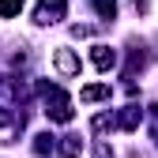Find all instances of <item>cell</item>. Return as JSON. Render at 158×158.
<instances>
[{"label":"cell","instance_id":"obj_3","mask_svg":"<svg viewBox=\"0 0 158 158\" xmlns=\"http://www.w3.org/2000/svg\"><path fill=\"white\" fill-rule=\"evenodd\" d=\"M94 64L102 68V72H109V68L117 64V53H113V49H106V45H98V49H94Z\"/></svg>","mask_w":158,"mask_h":158},{"label":"cell","instance_id":"obj_6","mask_svg":"<svg viewBox=\"0 0 158 158\" xmlns=\"http://www.w3.org/2000/svg\"><path fill=\"white\" fill-rule=\"evenodd\" d=\"M83 98H87V102H98V98H109V87H87V90H83Z\"/></svg>","mask_w":158,"mask_h":158},{"label":"cell","instance_id":"obj_7","mask_svg":"<svg viewBox=\"0 0 158 158\" xmlns=\"http://www.w3.org/2000/svg\"><path fill=\"white\" fill-rule=\"evenodd\" d=\"M64 158H79V139H75V135L64 139Z\"/></svg>","mask_w":158,"mask_h":158},{"label":"cell","instance_id":"obj_1","mask_svg":"<svg viewBox=\"0 0 158 158\" xmlns=\"http://www.w3.org/2000/svg\"><path fill=\"white\" fill-rule=\"evenodd\" d=\"M64 15V0H42V4H38V11H34V19L38 23H56V19Z\"/></svg>","mask_w":158,"mask_h":158},{"label":"cell","instance_id":"obj_2","mask_svg":"<svg viewBox=\"0 0 158 158\" xmlns=\"http://www.w3.org/2000/svg\"><path fill=\"white\" fill-rule=\"evenodd\" d=\"M53 60H56V72H60V75H79V68H83V64H79V56H75L72 49H56Z\"/></svg>","mask_w":158,"mask_h":158},{"label":"cell","instance_id":"obj_4","mask_svg":"<svg viewBox=\"0 0 158 158\" xmlns=\"http://www.w3.org/2000/svg\"><path fill=\"white\" fill-rule=\"evenodd\" d=\"M19 11H23V0H0V15H4V19H11Z\"/></svg>","mask_w":158,"mask_h":158},{"label":"cell","instance_id":"obj_5","mask_svg":"<svg viewBox=\"0 0 158 158\" xmlns=\"http://www.w3.org/2000/svg\"><path fill=\"white\" fill-rule=\"evenodd\" d=\"M94 8H98L102 19H113V15H117V0H94Z\"/></svg>","mask_w":158,"mask_h":158}]
</instances>
